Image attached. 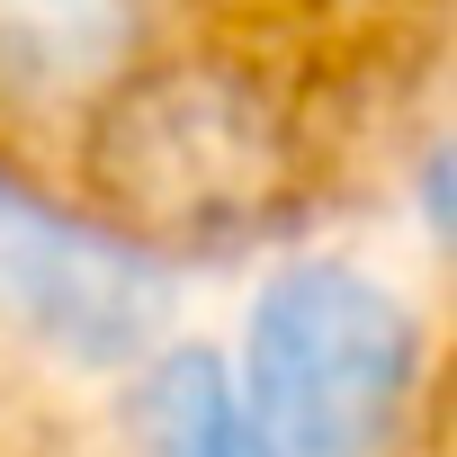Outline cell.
<instances>
[{"label":"cell","mask_w":457,"mask_h":457,"mask_svg":"<svg viewBox=\"0 0 457 457\" xmlns=\"http://www.w3.org/2000/svg\"><path fill=\"white\" fill-rule=\"evenodd\" d=\"M412 395V314L350 261H287L252 296L243 421L252 457H377Z\"/></svg>","instance_id":"obj_1"},{"label":"cell","mask_w":457,"mask_h":457,"mask_svg":"<svg viewBox=\"0 0 457 457\" xmlns=\"http://www.w3.org/2000/svg\"><path fill=\"white\" fill-rule=\"evenodd\" d=\"M0 314L81 368H126L162 332V278L144 252L0 188Z\"/></svg>","instance_id":"obj_2"},{"label":"cell","mask_w":457,"mask_h":457,"mask_svg":"<svg viewBox=\"0 0 457 457\" xmlns=\"http://www.w3.org/2000/svg\"><path fill=\"white\" fill-rule=\"evenodd\" d=\"M144 37V0H0V81L90 90Z\"/></svg>","instance_id":"obj_3"},{"label":"cell","mask_w":457,"mask_h":457,"mask_svg":"<svg viewBox=\"0 0 457 457\" xmlns=\"http://www.w3.org/2000/svg\"><path fill=\"white\" fill-rule=\"evenodd\" d=\"M135 448L144 457H252L243 386L215 350H170L135 386Z\"/></svg>","instance_id":"obj_4"}]
</instances>
